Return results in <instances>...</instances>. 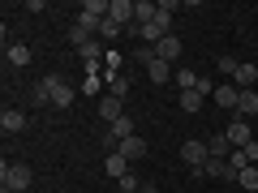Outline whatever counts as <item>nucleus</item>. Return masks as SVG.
Segmentation results:
<instances>
[{
    "label": "nucleus",
    "mask_w": 258,
    "mask_h": 193,
    "mask_svg": "<svg viewBox=\"0 0 258 193\" xmlns=\"http://www.w3.org/2000/svg\"><path fill=\"white\" fill-rule=\"evenodd\" d=\"M35 94H39L43 103H52V108H69V103H74V86L64 82V77H56V73L43 77V82L35 86Z\"/></svg>",
    "instance_id": "nucleus-1"
},
{
    "label": "nucleus",
    "mask_w": 258,
    "mask_h": 193,
    "mask_svg": "<svg viewBox=\"0 0 258 193\" xmlns=\"http://www.w3.org/2000/svg\"><path fill=\"white\" fill-rule=\"evenodd\" d=\"M0 180L9 184L13 193H22V189H30V180H35V172H30L26 163H9V159H5V163H0Z\"/></svg>",
    "instance_id": "nucleus-2"
},
{
    "label": "nucleus",
    "mask_w": 258,
    "mask_h": 193,
    "mask_svg": "<svg viewBox=\"0 0 258 193\" xmlns=\"http://www.w3.org/2000/svg\"><path fill=\"white\" fill-rule=\"evenodd\" d=\"M211 159V150H207V142H198V138H185L181 142V163L189 167V172H198V167Z\"/></svg>",
    "instance_id": "nucleus-3"
},
{
    "label": "nucleus",
    "mask_w": 258,
    "mask_h": 193,
    "mask_svg": "<svg viewBox=\"0 0 258 193\" xmlns=\"http://www.w3.org/2000/svg\"><path fill=\"white\" fill-rule=\"evenodd\" d=\"M108 18L112 22H120V26H134L138 22V0H112V9H108Z\"/></svg>",
    "instance_id": "nucleus-4"
},
{
    "label": "nucleus",
    "mask_w": 258,
    "mask_h": 193,
    "mask_svg": "<svg viewBox=\"0 0 258 193\" xmlns=\"http://www.w3.org/2000/svg\"><path fill=\"white\" fill-rule=\"evenodd\" d=\"M224 133H228V142H232V150H241V146H249V142H254V138H249V120H232V125L228 129H224Z\"/></svg>",
    "instance_id": "nucleus-5"
},
{
    "label": "nucleus",
    "mask_w": 258,
    "mask_h": 193,
    "mask_svg": "<svg viewBox=\"0 0 258 193\" xmlns=\"http://www.w3.org/2000/svg\"><path fill=\"white\" fill-rule=\"evenodd\" d=\"M116 155H125L129 163H138V159H147V142H142L138 133H134V138H125V142L116 146Z\"/></svg>",
    "instance_id": "nucleus-6"
},
{
    "label": "nucleus",
    "mask_w": 258,
    "mask_h": 193,
    "mask_svg": "<svg viewBox=\"0 0 258 193\" xmlns=\"http://www.w3.org/2000/svg\"><path fill=\"white\" fill-rule=\"evenodd\" d=\"M103 172H108L112 180L120 184V180H125V176H129V159H125V155H116V150H112V155L103 159Z\"/></svg>",
    "instance_id": "nucleus-7"
},
{
    "label": "nucleus",
    "mask_w": 258,
    "mask_h": 193,
    "mask_svg": "<svg viewBox=\"0 0 258 193\" xmlns=\"http://www.w3.org/2000/svg\"><path fill=\"white\" fill-rule=\"evenodd\" d=\"M155 56H159L164 64H172L176 56H181V35H168V39H159V43H155Z\"/></svg>",
    "instance_id": "nucleus-8"
},
{
    "label": "nucleus",
    "mask_w": 258,
    "mask_h": 193,
    "mask_svg": "<svg viewBox=\"0 0 258 193\" xmlns=\"http://www.w3.org/2000/svg\"><path fill=\"white\" fill-rule=\"evenodd\" d=\"M0 129H5V133H22V129H26V112L5 108V112H0Z\"/></svg>",
    "instance_id": "nucleus-9"
},
{
    "label": "nucleus",
    "mask_w": 258,
    "mask_h": 193,
    "mask_svg": "<svg viewBox=\"0 0 258 193\" xmlns=\"http://www.w3.org/2000/svg\"><path fill=\"white\" fill-rule=\"evenodd\" d=\"M237 99H241V90L232 82H224V86H215V103H220L224 112H237Z\"/></svg>",
    "instance_id": "nucleus-10"
},
{
    "label": "nucleus",
    "mask_w": 258,
    "mask_h": 193,
    "mask_svg": "<svg viewBox=\"0 0 258 193\" xmlns=\"http://www.w3.org/2000/svg\"><path fill=\"white\" fill-rule=\"evenodd\" d=\"M254 82H258V64L249 60V64H241V69H237L232 86H237V90H254Z\"/></svg>",
    "instance_id": "nucleus-11"
},
{
    "label": "nucleus",
    "mask_w": 258,
    "mask_h": 193,
    "mask_svg": "<svg viewBox=\"0 0 258 193\" xmlns=\"http://www.w3.org/2000/svg\"><path fill=\"white\" fill-rule=\"evenodd\" d=\"M207 150H211V159H228V155H232L228 133H211V138H207Z\"/></svg>",
    "instance_id": "nucleus-12"
},
{
    "label": "nucleus",
    "mask_w": 258,
    "mask_h": 193,
    "mask_svg": "<svg viewBox=\"0 0 258 193\" xmlns=\"http://www.w3.org/2000/svg\"><path fill=\"white\" fill-rule=\"evenodd\" d=\"M237 116L245 120V116H258V90H241V99H237Z\"/></svg>",
    "instance_id": "nucleus-13"
},
{
    "label": "nucleus",
    "mask_w": 258,
    "mask_h": 193,
    "mask_svg": "<svg viewBox=\"0 0 258 193\" xmlns=\"http://www.w3.org/2000/svg\"><path fill=\"white\" fill-rule=\"evenodd\" d=\"M99 90H103L99 64H86V77H82V94H99Z\"/></svg>",
    "instance_id": "nucleus-14"
},
{
    "label": "nucleus",
    "mask_w": 258,
    "mask_h": 193,
    "mask_svg": "<svg viewBox=\"0 0 258 193\" xmlns=\"http://www.w3.org/2000/svg\"><path fill=\"white\" fill-rule=\"evenodd\" d=\"M99 116L108 120V125H112L116 116H125V108H120V99H112V94H103V99H99Z\"/></svg>",
    "instance_id": "nucleus-15"
},
{
    "label": "nucleus",
    "mask_w": 258,
    "mask_h": 193,
    "mask_svg": "<svg viewBox=\"0 0 258 193\" xmlns=\"http://www.w3.org/2000/svg\"><path fill=\"white\" fill-rule=\"evenodd\" d=\"M147 77H151V82H172V64H164V60L155 56V60L147 64Z\"/></svg>",
    "instance_id": "nucleus-16"
},
{
    "label": "nucleus",
    "mask_w": 258,
    "mask_h": 193,
    "mask_svg": "<svg viewBox=\"0 0 258 193\" xmlns=\"http://www.w3.org/2000/svg\"><path fill=\"white\" fill-rule=\"evenodd\" d=\"M120 64H125V56H120L116 47H108V56H103L99 69H103V77H116V73H120Z\"/></svg>",
    "instance_id": "nucleus-17"
},
{
    "label": "nucleus",
    "mask_w": 258,
    "mask_h": 193,
    "mask_svg": "<svg viewBox=\"0 0 258 193\" xmlns=\"http://www.w3.org/2000/svg\"><path fill=\"white\" fill-rule=\"evenodd\" d=\"M103 82H108V94H112V99H120V103H125V94H129V77H125V73L103 77Z\"/></svg>",
    "instance_id": "nucleus-18"
},
{
    "label": "nucleus",
    "mask_w": 258,
    "mask_h": 193,
    "mask_svg": "<svg viewBox=\"0 0 258 193\" xmlns=\"http://www.w3.org/2000/svg\"><path fill=\"white\" fill-rule=\"evenodd\" d=\"M9 64L13 69H26L30 64V47L26 43H9Z\"/></svg>",
    "instance_id": "nucleus-19"
},
{
    "label": "nucleus",
    "mask_w": 258,
    "mask_h": 193,
    "mask_svg": "<svg viewBox=\"0 0 258 193\" xmlns=\"http://www.w3.org/2000/svg\"><path fill=\"white\" fill-rule=\"evenodd\" d=\"M172 82L181 86V90H194V86H198V73H194V69H176V73H172Z\"/></svg>",
    "instance_id": "nucleus-20"
},
{
    "label": "nucleus",
    "mask_w": 258,
    "mask_h": 193,
    "mask_svg": "<svg viewBox=\"0 0 258 193\" xmlns=\"http://www.w3.org/2000/svg\"><path fill=\"white\" fill-rule=\"evenodd\" d=\"M203 108V94L198 90H181V112H198Z\"/></svg>",
    "instance_id": "nucleus-21"
},
{
    "label": "nucleus",
    "mask_w": 258,
    "mask_h": 193,
    "mask_svg": "<svg viewBox=\"0 0 258 193\" xmlns=\"http://www.w3.org/2000/svg\"><path fill=\"white\" fill-rule=\"evenodd\" d=\"M155 9H159L155 0H138V26H147V22L155 18Z\"/></svg>",
    "instance_id": "nucleus-22"
},
{
    "label": "nucleus",
    "mask_w": 258,
    "mask_h": 193,
    "mask_svg": "<svg viewBox=\"0 0 258 193\" xmlns=\"http://www.w3.org/2000/svg\"><path fill=\"white\" fill-rule=\"evenodd\" d=\"M237 184H241V189H249V193H254V189H258V167H245V172L237 176Z\"/></svg>",
    "instance_id": "nucleus-23"
},
{
    "label": "nucleus",
    "mask_w": 258,
    "mask_h": 193,
    "mask_svg": "<svg viewBox=\"0 0 258 193\" xmlns=\"http://www.w3.org/2000/svg\"><path fill=\"white\" fill-rule=\"evenodd\" d=\"M99 35H103V39H116V35H125V26H120V22H112V18H103Z\"/></svg>",
    "instance_id": "nucleus-24"
},
{
    "label": "nucleus",
    "mask_w": 258,
    "mask_h": 193,
    "mask_svg": "<svg viewBox=\"0 0 258 193\" xmlns=\"http://www.w3.org/2000/svg\"><path fill=\"white\" fill-rule=\"evenodd\" d=\"M237 69H241V60H237V56H220V73L237 77Z\"/></svg>",
    "instance_id": "nucleus-25"
},
{
    "label": "nucleus",
    "mask_w": 258,
    "mask_h": 193,
    "mask_svg": "<svg viewBox=\"0 0 258 193\" xmlns=\"http://www.w3.org/2000/svg\"><path fill=\"white\" fill-rule=\"evenodd\" d=\"M120 189H125V193H142V180H138V176H134V172H129L125 180H120Z\"/></svg>",
    "instance_id": "nucleus-26"
},
{
    "label": "nucleus",
    "mask_w": 258,
    "mask_h": 193,
    "mask_svg": "<svg viewBox=\"0 0 258 193\" xmlns=\"http://www.w3.org/2000/svg\"><path fill=\"white\" fill-rule=\"evenodd\" d=\"M194 90L207 99V94H215V82H211V77H198V86H194Z\"/></svg>",
    "instance_id": "nucleus-27"
},
{
    "label": "nucleus",
    "mask_w": 258,
    "mask_h": 193,
    "mask_svg": "<svg viewBox=\"0 0 258 193\" xmlns=\"http://www.w3.org/2000/svg\"><path fill=\"white\" fill-rule=\"evenodd\" d=\"M0 193H13V189H9V184H5V189H0Z\"/></svg>",
    "instance_id": "nucleus-28"
},
{
    "label": "nucleus",
    "mask_w": 258,
    "mask_h": 193,
    "mask_svg": "<svg viewBox=\"0 0 258 193\" xmlns=\"http://www.w3.org/2000/svg\"><path fill=\"white\" fill-rule=\"evenodd\" d=\"M147 193H164V189H147Z\"/></svg>",
    "instance_id": "nucleus-29"
},
{
    "label": "nucleus",
    "mask_w": 258,
    "mask_h": 193,
    "mask_svg": "<svg viewBox=\"0 0 258 193\" xmlns=\"http://www.w3.org/2000/svg\"><path fill=\"white\" fill-rule=\"evenodd\" d=\"M142 193H147V189H142Z\"/></svg>",
    "instance_id": "nucleus-30"
}]
</instances>
